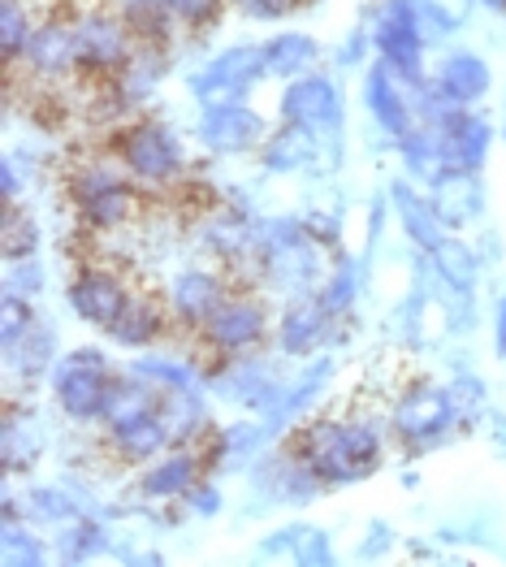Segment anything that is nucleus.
Segmentation results:
<instances>
[{"mask_svg":"<svg viewBox=\"0 0 506 567\" xmlns=\"http://www.w3.org/2000/svg\"><path fill=\"white\" fill-rule=\"evenodd\" d=\"M381 460L372 425H317L303 442V464L317 481H360Z\"/></svg>","mask_w":506,"mask_h":567,"instance_id":"obj_1","label":"nucleus"},{"mask_svg":"<svg viewBox=\"0 0 506 567\" xmlns=\"http://www.w3.org/2000/svg\"><path fill=\"white\" fill-rule=\"evenodd\" d=\"M56 399L74 421H95L113 403V381L100 351H70L56 364Z\"/></svg>","mask_w":506,"mask_h":567,"instance_id":"obj_2","label":"nucleus"},{"mask_svg":"<svg viewBox=\"0 0 506 567\" xmlns=\"http://www.w3.org/2000/svg\"><path fill=\"white\" fill-rule=\"evenodd\" d=\"M376 48L390 70L420 79L424 40H420V0H385L381 22H376Z\"/></svg>","mask_w":506,"mask_h":567,"instance_id":"obj_3","label":"nucleus"},{"mask_svg":"<svg viewBox=\"0 0 506 567\" xmlns=\"http://www.w3.org/2000/svg\"><path fill=\"white\" fill-rule=\"evenodd\" d=\"M459 416V403H455V390H442V385H415L399 399L394 408V429L403 433V442H437L446 429L455 425Z\"/></svg>","mask_w":506,"mask_h":567,"instance_id":"obj_4","label":"nucleus"},{"mask_svg":"<svg viewBox=\"0 0 506 567\" xmlns=\"http://www.w3.org/2000/svg\"><path fill=\"white\" fill-rule=\"evenodd\" d=\"M281 117L290 126H303L312 135L338 131L342 122V95L329 79H290V87L281 95Z\"/></svg>","mask_w":506,"mask_h":567,"instance_id":"obj_5","label":"nucleus"},{"mask_svg":"<svg viewBox=\"0 0 506 567\" xmlns=\"http://www.w3.org/2000/svg\"><path fill=\"white\" fill-rule=\"evenodd\" d=\"M260 74H269V61H265V48H251V44H238L230 52H221L204 74L190 79V92L199 100H213L221 92L242 95Z\"/></svg>","mask_w":506,"mask_h":567,"instance_id":"obj_6","label":"nucleus"},{"mask_svg":"<svg viewBox=\"0 0 506 567\" xmlns=\"http://www.w3.org/2000/svg\"><path fill=\"white\" fill-rule=\"evenodd\" d=\"M437 156L446 165V174H472L481 169L485 152H489V122L472 117V113H451L446 122H437Z\"/></svg>","mask_w":506,"mask_h":567,"instance_id":"obj_7","label":"nucleus"},{"mask_svg":"<svg viewBox=\"0 0 506 567\" xmlns=\"http://www.w3.org/2000/svg\"><path fill=\"white\" fill-rule=\"evenodd\" d=\"M265 135V117L242 109V104H213L199 122V140L204 147L221 152V156H234V152H247L251 143H260Z\"/></svg>","mask_w":506,"mask_h":567,"instance_id":"obj_8","label":"nucleus"},{"mask_svg":"<svg viewBox=\"0 0 506 567\" xmlns=\"http://www.w3.org/2000/svg\"><path fill=\"white\" fill-rule=\"evenodd\" d=\"M126 165L135 169L138 178H147V183H165V178L178 174L183 152H178V140L161 122H147V126H138L135 135L126 140Z\"/></svg>","mask_w":506,"mask_h":567,"instance_id":"obj_9","label":"nucleus"},{"mask_svg":"<svg viewBox=\"0 0 506 567\" xmlns=\"http://www.w3.org/2000/svg\"><path fill=\"white\" fill-rule=\"evenodd\" d=\"M70 303H74V312L95 326V330H113L117 321H122V312H126V303H131V295L122 290L117 278H109V274H83L79 282L70 286Z\"/></svg>","mask_w":506,"mask_h":567,"instance_id":"obj_10","label":"nucleus"},{"mask_svg":"<svg viewBox=\"0 0 506 567\" xmlns=\"http://www.w3.org/2000/svg\"><path fill=\"white\" fill-rule=\"evenodd\" d=\"M208 333H213L217 347L242 351V347L260 342V333H265V312H260L256 303H247V299H226V303L208 317Z\"/></svg>","mask_w":506,"mask_h":567,"instance_id":"obj_11","label":"nucleus"},{"mask_svg":"<svg viewBox=\"0 0 506 567\" xmlns=\"http://www.w3.org/2000/svg\"><path fill=\"white\" fill-rule=\"evenodd\" d=\"M364 104L372 109V117H376V126H385L390 135H407L412 131V113H407V100L403 92L394 87V79H390V65L381 61V65H372L369 79H364Z\"/></svg>","mask_w":506,"mask_h":567,"instance_id":"obj_12","label":"nucleus"},{"mask_svg":"<svg viewBox=\"0 0 506 567\" xmlns=\"http://www.w3.org/2000/svg\"><path fill=\"white\" fill-rule=\"evenodd\" d=\"M113 437H117V451L126 460H147L169 442V425L152 408H135V412L113 421Z\"/></svg>","mask_w":506,"mask_h":567,"instance_id":"obj_13","label":"nucleus"},{"mask_svg":"<svg viewBox=\"0 0 506 567\" xmlns=\"http://www.w3.org/2000/svg\"><path fill=\"white\" fill-rule=\"evenodd\" d=\"M79 204H83V213H87V221L92 226H117L122 217H126V204H131V195L122 183H113L109 174H87L79 187Z\"/></svg>","mask_w":506,"mask_h":567,"instance_id":"obj_14","label":"nucleus"},{"mask_svg":"<svg viewBox=\"0 0 506 567\" xmlns=\"http://www.w3.org/2000/svg\"><path fill=\"white\" fill-rule=\"evenodd\" d=\"M74 44H79V61L87 65H117L126 56V27L113 18H87Z\"/></svg>","mask_w":506,"mask_h":567,"instance_id":"obj_15","label":"nucleus"},{"mask_svg":"<svg viewBox=\"0 0 506 567\" xmlns=\"http://www.w3.org/2000/svg\"><path fill=\"white\" fill-rule=\"evenodd\" d=\"M437 83L455 95L459 104H472V100H481V95L489 92L494 74L485 65V56H476V52H451L446 65H442V74H437Z\"/></svg>","mask_w":506,"mask_h":567,"instance_id":"obj_16","label":"nucleus"},{"mask_svg":"<svg viewBox=\"0 0 506 567\" xmlns=\"http://www.w3.org/2000/svg\"><path fill=\"white\" fill-rule=\"evenodd\" d=\"M221 303H226V299H221V282H217L213 274L190 269V274H183V278L174 282V308H178V317H186L190 326L208 321Z\"/></svg>","mask_w":506,"mask_h":567,"instance_id":"obj_17","label":"nucleus"},{"mask_svg":"<svg viewBox=\"0 0 506 567\" xmlns=\"http://www.w3.org/2000/svg\"><path fill=\"white\" fill-rule=\"evenodd\" d=\"M324 317H329V308L324 303H295L290 312H286V321H281V351L286 355H308L317 342H321L324 333Z\"/></svg>","mask_w":506,"mask_h":567,"instance_id":"obj_18","label":"nucleus"},{"mask_svg":"<svg viewBox=\"0 0 506 567\" xmlns=\"http://www.w3.org/2000/svg\"><path fill=\"white\" fill-rule=\"evenodd\" d=\"M265 61H269V74H277V79H299L317 61V40L312 35H299V31L273 35L265 44Z\"/></svg>","mask_w":506,"mask_h":567,"instance_id":"obj_19","label":"nucleus"},{"mask_svg":"<svg viewBox=\"0 0 506 567\" xmlns=\"http://www.w3.org/2000/svg\"><path fill=\"white\" fill-rule=\"evenodd\" d=\"M433 269H437V278L446 286H455L459 295H467L472 286H476V269H481V260H476V251L459 243V238H442L433 251Z\"/></svg>","mask_w":506,"mask_h":567,"instance_id":"obj_20","label":"nucleus"},{"mask_svg":"<svg viewBox=\"0 0 506 567\" xmlns=\"http://www.w3.org/2000/svg\"><path fill=\"white\" fill-rule=\"evenodd\" d=\"M394 208H399V217H403V226H407V235H412V243H420L424 251H433L437 243H442V221H437V213L415 195V190H407L403 183L394 187Z\"/></svg>","mask_w":506,"mask_h":567,"instance_id":"obj_21","label":"nucleus"},{"mask_svg":"<svg viewBox=\"0 0 506 567\" xmlns=\"http://www.w3.org/2000/svg\"><path fill=\"white\" fill-rule=\"evenodd\" d=\"M27 56H31L35 70L61 74V70L79 56V44H74V35H70L65 27H40V31L31 35V44H27Z\"/></svg>","mask_w":506,"mask_h":567,"instance_id":"obj_22","label":"nucleus"},{"mask_svg":"<svg viewBox=\"0 0 506 567\" xmlns=\"http://www.w3.org/2000/svg\"><path fill=\"white\" fill-rule=\"evenodd\" d=\"M312 156H317V147H312V131L290 126V122H286V131H277L273 140H269V147H265V165L277 169V174L303 169Z\"/></svg>","mask_w":506,"mask_h":567,"instance_id":"obj_23","label":"nucleus"},{"mask_svg":"<svg viewBox=\"0 0 506 567\" xmlns=\"http://www.w3.org/2000/svg\"><path fill=\"white\" fill-rule=\"evenodd\" d=\"M190 481H195V460L190 455H169L165 464H156L143 476V494L147 498H174V494L190 489Z\"/></svg>","mask_w":506,"mask_h":567,"instance_id":"obj_24","label":"nucleus"},{"mask_svg":"<svg viewBox=\"0 0 506 567\" xmlns=\"http://www.w3.org/2000/svg\"><path fill=\"white\" fill-rule=\"evenodd\" d=\"M161 330V317H156V308L152 303H143V299H131L126 303V312H122V321L113 326V338L117 342H126V347H143V342H152Z\"/></svg>","mask_w":506,"mask_h":567,"instance_id":"obj_25","label":"nucleus"},{"mask_svg":"<svg viewBox=\"0 0 506 567\" xmlns=\"http://www.w3.org/2000/svg\"><path fill=\"white\" fill-rule=\"evenodd\" d=\"M0 555H4V567H40L44 564V542L27 528L9 520L4 524V542H0Z\"/></svg>","mask_w":506,"mask_h":567,"instance_id":"obj_26","label":"nucleus"},{"mask_svg":"<svg viewBox=\"0 0 506 567\" xmlns=\"http://www.w3.org/2000/svg\"><path fill=\"white\" fill-rule=\"evenodd\" d=\"M35 243H40L35 221L27 213H18L13 204H4V256L9 260H27L35 251Z\"/></svg>","mask_w":506,"mask_h":567,"instance_id":"obj_27","label":"nucleus"},{"mask_svg":"<svg viewBox=\"0 0 506 567\" xmlns=\"http://www.w3.org/2000/svg\"><path fill=\"white\" fill-rule=\"evenodd\" d=\"M31 35H35V31H27V13H22L13 0H4V4H0V52H4V61L22 56L27 44H31Z\"/></svg>","mask_w":506,"mask_h":567,"instance_id":"obj_28","label":"nucleus"},{"mask_svg":"<svg viewBox=\"0 0 506 567\" xmlns=\"http://www.w3.org/2000/svg\"><path fill=\"white\" fill-rule=\"evenodd\" d=\"M100 546H104V533H100L92 520L74 524V528H65V533H61V559H70V564L92 559Z\"/></svg>","mask_w":506,"mask_h":567,"instance_id":"obj_29","label":"nucleus"},{"mask_svg":"<svg viewBox=\"0 0 506 567\" xmlns=\"http://www.w3.org/2000/svg\"><path fill=\"white\" fill-rule=\"evenodd\" d=\"M0 330H4V351H13L27 333L35 330L27 299H22V295H13V290H4V321H0Z\"/></svg>","mask_w":506,"mask_h":567,"instance_id":"obj_30","label":"nucleus"},{"mask_svg":"<svg viewBox=\"0 0 506 567\" xmlns=\"http://www.w3.org/2000/svg\"><path fill=\"white\" fill-rule=\"evenodd\" d=\"M476 0H420V13L437 27V35H446V31H459L463 22H467V9H472Z\"/></svg>","mask_w":506,"mask_h":567,"instance_id":"obj_31","label":"nucleus"},{"mask_svg":"<svg viewBox=\"0 0 506 567\" xmlns=\"http://www.w3.org/2000/svg\"><path fill=\"white\" fill-rule=\"evenodd\" d=\"M165 9H169V0H131L126 18L143 35H165Z\"/></svg>","mask_w":506,"mask_h":567,"instance_id":"obj_32","label":"nucleus"},{"mask_svg":"<svg viewBox=\"0 0 506 567\" xmlns=\"http://www.w3.org/2000/svg\"><path fill=\"white\" fill-rule=\"evenodd\" d=\"M295 559L308 567L333 564V546H329V537H324L321 528H303L299 542H295Z\"/></svg>","mask_w":506,"mask_h":567,"instance_id":"obj_33","label":"nucleus"},{"mask_svg":"<svg viewBox=\"0 0 506 567\" xmlns=\"http://www.w3.org/2000/svg\"><path fill=\"white\" fill-rule=\"evenodd\" d=\"M138 378H152V381H165V385H174V390H190L195 385V378L186 373V369H178V364H161V360H143V364H135Z\"/></svg>","mask_w":506,"mask_h":567,"instance_id":"obj_34","label":"nucleus"},{"mask_svg":"<svg viewBox=\"0 0 506 567\" xmlns=\"http://www.w3.org/2000/svg\"><path fill=\"white\" fill-rule=\"evenodd\" d=\"M31 503H40V512L52 516V520H74L70 498H65V494H56V489H35V494H31Z\"/></svg>","mask_w":506,"mask_h":567,"instance_id":"obj_35","label":"nucleus"},{"mask_svg":"<svg viewBox=\"0 0 506 567\" xmlns=\"http://www.w3.org/2000/svg\"><path fill=\"white\" fill-rule=\"evenodd\" d=\"M242 4V13L247 18H260V22H269V18H281V13H290V4L295 0H238Z\"/></svg>","mask_w":506,"mask_h":567,"instance_id":"obj_36","label":"nucleus"},{"mask_svg":"<svg viewBox=\"0 0 506 567\" xmlns=\"http://www.w3.org/2000/svg\"><path fill=\"white\" fill-rule=\"evenodd\" d=\"M169 9H174L178 18L204 22V18H213V13H217V0H169Z\"/></svg>","mask_w":506,"mask_h":567,"instance_id":"obj_37","label":"nucleus"},{"mask_svg":"<svg viewBox=\"0 0 506 567\" xmlns=\"http://www.w3.org/2000/svg\"><path fill=\"white\" fill-rule=\"evenodd\" d=\"M347 303H351V274L333 278V286H329V295H324V308H329V312H342Z\"/></svg>","mask_w":506,"mask_h":567,"instance_id":"obj_38","label":"nucleus"},{"mask_svg":"<svg viewBox=\"0 0 506 567\" xmlns=\"http://www.w3.org/2000/svg\"><path fill=\"white\" fill-rule=\"evenodd\" d=\"M217 503H221V494H217L213 485L195 489V498H190V507H195V512H204V516H213V512H217Z\"/></svg>","mask_w":506,"mask_h":567,"instance_id":"obj_39","label":"nucleus"},{"mask_svg":"<svg viewBox=\"0 0 506 567\" xmlns=\"http://www.w3.org/2000/svg\"><path fill=\"white\" fill-rule=\"evenodd\" d=\"M0 183H4V204H13V195H18V174H13L9 161L0 165Z\"/></svg>","mask_w":506,"mask_h":567,"instance_id":"obj_40","label":"nucleus"},{"mask_svg":"<svg viewBox=\"0 0 506 567\" xmlns=\"http://www.w3.org/2000/svg\"><path fill=\"white\" fill-rule=\"evenodd\" d=\"M498 355H506V295H503V308H498Z\"/></svg>","mask_w":506,"mask_h":567,"instance_id":"obj_41","label":"nucleus"},{"mask_svg":"<svg viewBox=\"0 0 506 567\" xmlns=\"http://www.w3.org/2000/svg\"><path fill=\"white\" fill-rule=\"evenodd\" d=\"M476 4H485V9H506V0H476Z\"/></svg>","mask_w":506,"mask_h":567,"instance_id":"obj_42","label":"nucleus"}]
</instances>
